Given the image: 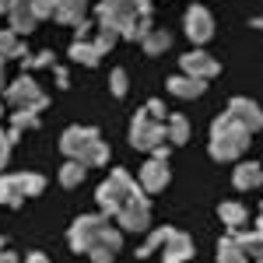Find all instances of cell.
<instances>
[{
    "label": "cell",
    "mask_w": 263,
    "mask_h": 263,
    "mask_svg": "<svg viewBox=\"0 0 263 263\" xmlns=\"http://www.w3.org/2000/svg\"><path fill=\"white\" fill-rule=\"evenodd\" d=\"M228 116L239 123V126H246L249 134H260V130H263V109L253 99H242V95L232 99V102H228Z\"/></svg>",
    "instance_id": "30bf717a"
},
{
    "label": "cell",
    "mask_w": 263,
    "mask_h": 263,
    "mask_svg": "<svg viewBox=\"0 0 263 263\" xmlns=\"http://www.w3.org/2000/svg\"><path fill=\"white\" fill-rule=\"evenodd\" d=\"M116 221H120L123 232H147V224H151V203H147V197H134L116 214Z\"/></svg>",
    "instance_id": "9c48e42d"
},
{
    "label": "cell",
    "mask_w": 263,
    "mask_h": 263,
    "mask_svg": "<svg viewBox=\"0 0 263 263\" xmlns=\"http://www.w3.org/2000/svg\"><path fill=\"white\" fill-rule=\"evenodd\" d=\"M134 197H141V182H134V176H130V172H123V168H112V176L95 190L99 211L105 214V218H116V214H120Z\"/></svg>",
    "instance_id": "7a4b0ae2"
},
{
    "label": "cell",
    "mask_w": 263,
    "mask_h": 263,
    "mask_svg": "<svg viewBox=\"0 0 263 263\" xmlns=\"http://www.w3.org/2000/svg\"><path fill=\"white\" fill-rule=\"evenodd\" d=\"M53 78H57V88H70V78H67V70L53 63Z\"/></svg>",
    "instance_id": "8d00e7d4"
},
{
    "label": "cell",
    "mask_w": 263,
    "mask_h": 263,
    "mask_svg": "<svg viewBox=\"0 0 263 263\" xmlns=\"http://www.w3.org/2000/svg\"><path fill=\"white\" fill-rule=\"evenodd\" d=\"M144 112H147L151 120H158V123H165V120H168V105H165L162 99H151L147 105H144Z\"/></svg>",
    "instance_id": "1f68e13d"
},
{
    "label": "cell",
    "mask_w": 263,
    "mask_h": 263,
    "mask_svg": "<svg viewBox=\"0 0 263 263\" xmlns=\"http://www.w3.org/2000/svg\"><path fill=\"white\" fill-rule=\"evenodd\" d=\"M218 263H249L242 246L235 242V235H224L221 242H218Z\"/></svg>",
    "instance_id": "cb8c5ba5"
},
{
    "label": "cell",
    "mask_w": 263,
    "mask_h": 263,
    "mask_svg": "<svg viewBox=\"0 0 263 263\" xmlns=\"http://www.w3.org/2000/svg\"><path fill=\"white\" fill-rule=\"evenodd\" d=\"M0 253H4V235H0Z\"/></svg>",
    "instance_id": "bcb514c9"
},
{
    "label": "cell",
    "mask_w": 263,
    "mask_h": 263,
    "mask_svg": "<svg viewBox=\"0 0 263 263\" xmlns=\"http://www.w3.org/2000/svg\"><path fill=\"white\" fill-rule=\"evenodd\" d=\"M253 263H263V260H253Z\"/></svg>",
    "instance_id": "c3c4849f"
},
{
    "label": "cell",
    "mask_w": 263,
    "mask_h": 263,
    "mask_svg": "<svg viewBox=\"0 0 263 263\" xmlns=\"http://www.w3.org/2000/svg\"><path fill=\"white\" fill-rule=\"evenodd\" d=\"M116 42H120V32H116V28H109V25H99V28H95V42H91V46L99 49V57L112 53Z\"/></svg>",
    "instance_id": "83f0119b"
},
{
    "label": "cell",
    "mask_w": 263,
    "mask_h": 263,
    "mask_svg": "<svg viewBox=\"0 0 263 263\" xmlns=\"http://www.w3.org/2000/svg\"><path fill=\"white\" fill-rule=\"evenodd\" d=\"M151 14V0H99L95 7V18L99 25H109V28H130L134 21H141Z\"/></svg>",
    "instance_id": "3957f363"
},
{
    "label": "cell",
    "mask_w": 263,
    "mask_h": 263,
    "mask_svg": "<svg viewBox=\"0 0 263 263\" xmlns=\"http://www.w3.org/2000/svg\"><path fill=\"white\" fill-rule=\"evenodd\" d=\"M168 141V134H165V123L151 120L147 112H137L134 120H130V147L134 151H151V147H158V144Z\"/></svg>",
    "instance_id": "8992f818"
},
{
    "label": "cell",
    "mask_w": 263,
    "mask_h": 263,
    "mask_svg": "<svg viewBox=\"0 0 263 263\" xmlns=\"http://www.w3.org/2000/svg\"><path fill=\"white\" fill-rule=\"evenodd\" d=\"M7 158H11V141H7V134H0V168L7 165Z\"/></svg>",
    "instance_id": "d590c367"
},
{
    "label": "cell",
    "mask_w": 263,
    "mask_h": 263,
    "mask_svg": "<svg viewBox=\"0 0 263 263\" xmlns=\"http://www.w3.org/2000/svg\"><path fill=\"white\" fill-rule=\"evenodd\" d=\"M109 91H112L116 99H126L130 84H126V70H123V67H112V74H109Z\"/></svg>",
    "instance_id": "4dcf8cb0"
},
{
    "label": "cell",
    "mask_w": 263,
    "mask_h": 263,
    "mask_svg": "<svg viewBox=\"0 0 263 263\" xmlns=\"http://www.w3.org/2000/svg\"><path fill=\"white\" fill-rule=\"evenodd\" d=\"M141 49L147 53V57H162V53H168V49H172V32H165V28H151V32L141 39Z\"/></svg>",
    "instance_id": "44dd1931"
},
{
    "label": "cell",
    "mask_w": 263,
    "mask_h": 263,
    "mask_svg": "<svg viewBox=\"0 0 263 263\" xmlns=\"http://www.w3.org/2000/svg\"><path fill=\"white\" fill-rule=\"evenodd\" d=\"M57 4H60V0H32V7H35L39 21L42 18H53V14H57Z\"/></svg>",
    "instance_id": "e575fe53"
},
{
    "label": "cell",
    "mask_w": 263,
    "mask_h": 263,
    "mask_svg": "<svg viewBox=\"0 0 263 263\" xmlns=\"http://www.w3.org/2000/svg\"><path fill=\"white\" fill-rule=\"evenodd\" d=\"M7 7H11V0H0V14H7Z\"/></svg>",
    "instance_id": "7bdbcfd3"
},
{
    "label": "cell",
    "mask_w": 263,
    "mask_h": 263,
    "mask_svg": "<svg viewBox=\"0 0 263 263\" xmlns=\"http://www.w3.org/2000/svg\"><path fill=\"white\" fill-rule=\"evenodd\" d=\"M88 260H91V263H112V260H116V253H112L109 246H91V249H88Z\"/></svg>",
    "instance_id": "d6a6232c"
},
{
    "label": "cell",
    "mask_w": 263,
    "mask_h": 263,
    "mask_svg": "<svg viewBox=\"0 0 263 263\" xmlns=\"http://www.w3.org/2000/svg\"><path fill=\"white\" fill-rule=\"evenodd\" d=\"M18 176H21V186H25V197H39L46 190V179L39 172H18Z\"/></svg>",
    "instance_id": "f546056e"
},
{
    "label": "cell",
    "mask_w": 263,
    "mask_h": 263,
    "mask_svg": "<svg viewBox=\"0 0 263 263\" xmlns=\"http://www.w3.org/2000/svg\"><path fill=\"white\" fill-rule=\"evenodd\" d=\"M7 141H11V144L21 141V130H18V126H11V130H7Z\"/></svg>",
    "instance_id": "ab89813d"
},
{
    "label": "cell",
    "mask_w": 263,
    "mask_h": 263,
    "mask_svg": "<svg viewBox=\"0 0 263 263\" xmlns=\"http://www.w3.org/2000/svg\"><path fill=\"white\" fill-rule=\"evenodd\" d=\"M67 57H70V60L74 63H84V67H99V49H95V46H91V42H70V49H67Z\"/></svg>",
    "instance_id": "603a6c76"
},
{
    "label": "cell",
    "mask_w": 263,
    "mask_h": 263,
    "mask_svg": "<svg viewBox=\"0 0 263 263\" xmlns=\"http://www.w3.org/2000/svg\"><path fill=\"white\" fill-rule=\"evenodd\" d=\"M109 228H112V218H105V214H81L78 221L70 224L67 242H70V249H74L78 256H88V249L99 242Z\"/></svg>",
    "instance_id": "277c9868"
},
{
    "label": "cell",
    "mask_w": 263,
    "mask_h": 263,
    "mask_svg": "<svg viewBox=\"0 0 263 263\" xmlns=\"http://www.w3.org/2000/svg\"><path fill=\"white\" fill-rule=\"evenodd\" d=\"M182 74H190V78H200V81H211V78H218L221 74V67H218V60L214 57H207V53H200V49H193V53H186L179 60Z\"/></svg>",
    "instance_id": "8fae6325"
},
{
    "label": "cell",
    "mask_w": 263,
    "mask_h": 263,
    "mask_svg": "<svg viewBox=\"0 0 263 263\" xmlns=\"http://www.w3.org/2000/svg\"><path fill=\"white\" fill-rule=\"evenodd\" d=\"M25 70H35V67H53V53H49V49H42V53H35V57H32V60H28V57H25Z\"/></svg>",
    "instance_id": "836d02e7"
},
{
    "label": "cell",
    "mask_w": 263,
    "mask_h": 263,
    "mask_svg": "<svg viewBox=\"0 0 263 263\" xmlns=\"http://www.w3.org/2000/svg\"><path fill=\"white\" fill-rule=\"evenodd\" d=\"M99 137H102V134L95 130V126H67L63 137H60V151L67 155V158H81Z\"/></svg>",
    "instance_id": "ba28073f"
},
{
    "label": "cell",
    "mask_w": 263,
    "mask_h": 263,
    "mask_svg": "<svg viewBox=\"0 0 263 263\" xmlns=\"http://www.w3.org/2000/svg\"><path fill=\"white\" fill-rule=\"evenodd\" d=\"M203 91H207V81H200V78H190V74L168 78V95H176V99H182V102L200 99Z\"/></svg>",
    "instance_id": "9a60e30c"
},
{
    "label": "cell",
    "mask_w": 263,
    "mask_h": 263,
    "mask_svg": "<svg viewBox=\"0 0 263 263\" xmlns=\"http://www.w3.org/2000/svg\"><path fill=\"white\" fill-rule=\"evenodd\" d=\"M235 235V242L242 246V253L249 260H263V228H239V232H232Z\"/></svg>",
    "instance_id": "ac0fdd59"
},
{
    "label": "cell",
    "mask_w": 263,
    "mask_h": 263,
    "mask_svg": "<svg viewBox=\"0 0 263 263\" xmlns=\"http://www.w3.org/2000/svg\"><path fill=\"white\" fill-rule=\"evenodd\" d=\"M0 263H21L14 253H0Z\"/></svg>",
    "instance_id": "60d3db41"
},
{
    "label": "cell",
    "mask_w": 263,
    "mask_h": 263,
    "mask_svg": "<svg viewBox=\"0 0 263 263\" xmlns=\"http://www.w3.org/2000/svg\"><path fill=\"white\" fill-rule=\"evenodd\" d=\"M165 134H168V144L182 147V144L190 141V120H186L182 112H168V120H165Z\"/></svg>",
    "instance_id": "7402d4cb"
},
{
    "label": "cell",
    "mask_w": 263,
    "mask_h": 263,
    "mask_svg": "<svg viewBox=\"0 0 263 263\" xmlns=\"http://www.w3.org/2000/svg\"><path fill=\"white\" fill-rule=\"evenodd\" d=\"M7 21H11L14 35H32V28L39 25V14L32 4H14V7H7Z\"/></svg>",
    "instance_id": "5bb4252c"
},
{
    "label": "cell",
    "mask_w": 263,
    "mask_h": 263,
    "mask_svg": "<svg viewBox=\"0 0 263 263\" xmlns=\"http://www.w3.org/2000/svg\"><path fill=\"white\" fill-rule=\"evenodd\" d=\"M57 25H67V28H78L84 18H88V0H60L57 4Z\"/></svg>",
    "instance_id": "e0dca14e"
},
{
    "label": "cell",
    "mask_w": 263,
    "mask_h": 263,
    "mask_svg": "<svg viewBox=\"0 0 263 263\" xmlns=\"http://www.w3.org/2000/svg\"><path fill=\"white\" fill-rule=\"evenodd\" d=\"M193 260V239L186 232H176L162 242V263H190Z\"/></svg>",
    "instance_id": "7c38bea8"
},
{
    "label": "cell",
    "mask_w": 263,
    "mask_h": 263,
    "mask_svg": "<svg viewBox=\"0 0 263 263\" xmlns=\"http://www.w3.org/2000/svg\"><path fill=\"white\" fill-rule=\"evenodd\" d=\"M4 57L25 60V46H21V35H14L11 28H0V60H4Z\"/></svg>",
    "instance_id": "484cf974"
},
{
    "label": "cell",
    "mask_w": 263,
    "mask_h": 263,
    "mask_svg": "<svg viewBox=\"0 0 263 263\" xmlns=\"http://www.w3.org/2000/svg\"><path fill=\"white\" fill-rule=\"evenodd\" d=\"M151 158H158V162H168V144H158V147H151Z\"/></svg>",
    "instance_id": "74e56055"
},
{
    "label": "cell",
    "mask_w": 263,
    "mask_h": 263,
    "mask_svg": "<svg viewBox=\"0 0 263 263\" xmlns=\"http://www.w3.org/2000/svg\"><path fill=\"white\" fill-rule=\"evenodd\" d=\"M25 263H49V256H46V253H28Z\"/></svg>",
    "instance_id": "f35d334b"
},
{
    "label": "cell",
    "mask_w": 263,
    "mask_h": 263,
    "mask_svg": "<svg viewBox=\"0 0 263 263\" xmlns=\"http://www.w3.org/2000/svg\"><path fill=\"white\" fill-rule=\"evenodd\" d=\"M0 84H4V60H0Z\"/></svg>",
    "instance_id": "f6af8a7d"
},
{
    "label": "cell",
    "mask_w": 263,
    "mask_h": 263,
    "mask_svg": "<svg viewBox=\"0 0 263 263\" xmlns=\"http://www.w3.org/2000/svg\"><path fill=\"white\" fill-rule=\"evenodd\" d=\"M182 28H186V39H190V42L203 46V42H211V35H214V18H211V11H207V7L193 4V7H186Z\"/></svg>",
    "instance_id": "52a82bcc"
},
{
    "label": "cell",
    "mask_w": 263,
    "mask_h": 263,
    "mask_svg": "<svg viewBox=\"0 0 263 263\" xmlns=\"http://www.w3.org/2000/svg\"><path fill=\"white\" fill-rule=\"evenodd\" d=\"M256 228H263V203H260V218H256Z\"/></svg>",
    "instance_id": "ee69618b"
},
{
    "label": "cell",
    "mask_w": 263,
    "mask_h": 263,
    "mask_svg": "<svg viewBox=\"0 0 263 263\" xmlns=\"http://www.w3.org/2000/svg\"><path fill=\"white\" fill-rule=\"evenodd\" d=\"M4 102H7L11 109H32V112H42V109L49 105V99L42 95V88L32 81V74H21L14 84H7Z\"/></svg>",
    "instance_id": "5b68a950"
},
{
    "label": "cell",
    "mask_w": 263,
    "mask_h": 263,
    "mask_svg": "<svg viewBox=\"0 0 263 263\" xmlns=\"http://www.w3.org/2000/svg\"><path fill=\"white\" fill-rule=\"evenodd\" d=\"M172 179V172H168V162H158V158H151V162L141 165V190L144 193H162L165 186Z\"/></svg>",
    "instance_id": "4fadbf2b"
},
{
    "label": "cell",
    "mask_w": 263,
    "mask_h": 263,
    "mask_svg": "<svg viewBox=\"0 0 263 263\" xmlns=\"http://www.w3.org/2000/svg\"><path fill=\"white\" fill-rule=\"evenodd\" d=\"M11 123L18 126L21 134H25V130H35V126H39V112H32V109H14V112H11Z\"/></svg>",
    "instance_id": "f1b7e54d"
},
{
    "label": "cell",
    "mask_w": 263,
    "mask_h": 263,
    "mask_svg": "<svg viewBox=\"0 0 263 263\" xmlns=\"http://www.w3.org/2000/svg\"><path fill=\"white\" fill-rule=\"evenodd\" d=\"M78 162H81V165H88V168H102V165L109 162V144H105V141L99 137V141L91 144V147L84 151V155L78 158Z\"/></svg>",
    "instance_id": "4316f807"
},
{
    "label": "cell",
    "mask_w": 263,
    "mask_h": 263,
    "mask_svg": "<svg viewBox=\"0 0 263 263\" xmlns=\"http://www.w3.org/2000/svg\"><path fill=\"white\" fill-rule=\"evenodd\" d=\"M249 141H253V134L224 112V116H218V120L211 123V144H207V151H211L214 162L224 165V162H235L246 147H249Z\"/></svg>",
    "instance_id": "6da1fadb"
},
{
    "label": "cell",
    "mask_w": 263,
    "mask_h": 263,
    "mask_svg": "<svg viewBox=\"0 0 263 263\" xmlns=\"http://www.w3.org/2000/svg\"><path fill=\"white\" fill-rule=\"evenodd\" d=\"M218 218H221V224L228 228V232H239V228H246V221H249V211H246L242 203L228 200L218 207Z\"/></svg>",
    "instance_id": "ffe728a7"
},
{
    "label": "cell",
    "mask_w": 263,
    "mask_h": 263,
    "mask_svg": "<svg viewBox=\"0 0 263 263\" xmlns=\"http://www.w3.org/2000/svg\"><path fill=\"white\" fill-rule=\"evenodd\" d=\"M84 176H88V165H81L78 158H67V165L60 168V186L67 190H74V186H81Z\"/></svg>",
    "instance_id": "d4e9b609"
},
{
    "label": "cell",
    "mask_w": 263,
    "mask_h": 263,
    "mask_svg": "<svg viewBox=\"0 0 263 263\" xmlns=\"http://www.w3.org/2000/svg\"><path fill=\"white\" fill-rule=\"evenodd\" d=\"M4 112H7V109H4V105H0V116H4Z\"/></svg>",
    "instance_id": "7dc6e473"
},
{
    "label": "cell",
    "mask_w": 263,
    "mask_h": 263,
    "mask_svg": "<svg viewBox=\"0 0 263 263\" xmlns=\"http://www.w3.org/2000/svg\"><path fill=\"white\" fill-rule=\"evenodd\" d=\"M232 182H235V190H242V193H253V190H260V186H263V165H256V162L235 165V172H232Z\"/></svg>",
    "instance_id": "2e32d148"
},
{
    "label": "cell",
    "mask_w": 263,
    "mask_h": 263,
    "mask_svg": "<svg viewBox=\"0 0 263 263\" xmlns=\"http://www.w3.org/2000/svg\"><path fill=\"white\" fill-rule=\"evenodd\" d=\"M249 28H260V32H263V18H253V21H249Z\"/></svg>",
    "instance_id": "b9f144b4"
},
{
    "label": "cell",
    "mask_w": 263,
    "mask_h": 263,
    "mask_svg": "<svg viewBox=\"0 0 263 263\" xmlns=\"http://www.w3.org/2000/svg\"><path fill=\"white\" fill-rule=\"evenodd\" d=\"M28 200L25 197V186H21V176H0V203L4 207H21V203Z\"/></svg>",
    "instance_id": "d6986e66"
}]
</instances>
